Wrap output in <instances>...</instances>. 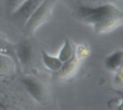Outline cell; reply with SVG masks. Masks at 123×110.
<instances>
[{
    "label": "cell",
    "mask_w": 123,
    "mask_h": 110,
    "mask_svg": "<svg viewBox=\"0 0 123 110\" xmlns=\"http://www.w3.org/2000/svg\"><path fill=\"white\" fill-rule=\"evenodd\" d=\"M77 15L84 22L92 26L99 34L110 32L123 25V12L112 4L94 7L81 6L77 11Z\"/></svg>",
    "instance_id": "1"
},
{
    "label": "cell",
    "mask_w": 123,
    "mask_h": 110,
    "mask_svg": "<svg viewBox=\"0 0 123 110\" xmlns=\"http://www.w3.org/2000/svg\"><path fill=\"white\" fill-rule=\"evenodd\" d=\"M56 0H43L24 25L26 36H32L50 17Z\"/></svg>",
    "instance_id": "2"
},
{
    "label": "cell",
    "mask_w": 123,
    "mask_h": 110,
    "mask_svg": "<svg viewBox=\"0 0 123 110\" xmlns=\"http://www.w3.org/2000/svg\"><path fill=\"white\" fill-rule=\"evenodd\" d=\"M43 0H26L12 14L13 19L19 26H24Z\"/></svg>",
    "instance_id": "3"
},
{
    "label": "cell",
    "mask_w": 123,
    "mask_h": 110,
    "mask_svg": "<svg viewBox=\"0 0 123 110\" xmlns=\"http://www.w3.org/2000/svg\"><path fill=\"white\" fill-rule=\"evenodd\" d=\"M15 54L22 64H29L32 57V48L30 43L27 40L19 42L15 48Z\"/></svg>",
    "instance_id": "4"
},
{
    "label": "cell",
    "mask_w": 123,
    "mask_h": 110,
    "mask_svg": "<svg viewBox=\"0 0 123 110\" xmlns=\"http://www.w3.org/2000/svg\"><path fill=\"white\" fill-rule=\"evenodd\" d=\"M22 83L28 92L37 101H41L44 97V89L40 83L32 78L27 77L22 79Z\"/></svg>",
    "instance_id": "5"
},
{
    "label": "cell",
    "mask_w": 123,
    "mask_h": 110,
    "mask_svg": "<svg viewBox=\"0 0 123 110\" xmlns=\"http://www.w3.org/2000/svg\"><path fill=\"white\" fill-rule=\"evenodd\" d=\"M41 55L43 63L48 69L53 71H58L61 68L63 63L59 60L58 58L49 55L44 50H41Z\"/></svg>",
    "instance_id": "6"
},
{
    "label": "cell",
    "mask_w": 123,
    "mask_h": 110,
    "mask_svg": "<svg viewBox=\"0 0 123 110\" xmlns=\"http://www.w3.org/2000/svg\"><path fill=\"white\" fill-rule=\"evenodd\" d=\"M123 61V51L117 50L111 55H110L106 60V66L108 68L111 70L117 69Z\"/></svg>",
    "instance_id": "7"
},
{
    "label": "cell",
    "mask_w": 123,
    "mask_h": 110,
    "mask_svg": "<svg viewBox=\"0 0 123 110\" xmlns=\"http://www.w3.org/2000/svg\"><path fill=\"white\" fill-rule=\"evenodd\" d=\"M74 55V50L72 47V44L68 40H66L64 43L61 48V50L58 55L59 60L63 63L68 61Z\"/></svg>",
    "instance_id": "8"
},
{
    "label": "cell",
    "mask_w": 123,
    "mask_h": 110,
    "mask_svg": "<svg viewBox=\"0 0 123 110\" xmlns=\"http://www.w3.org/2000/svg\"><path fill=\"white\" fill-rule=\"evenodd\" d=\"M13 67V62L8 55L0 53V73L5 74L11 72Z\"/></svg>",
    "instance_id": "9"
},
{
    "label": "cell",
    "mask_w": 123,
    "mask_h": 110,
    "mask_svg": "<svg viewBox=\"0 0 123 110\" xmlns=\"http://www.w3.org/2000/svg\"><path fill=\"white\" fill-rule=\"evenodd\" d=\"M13 50L12 45L0 35V53L8 55Z\"/></svg>",
    "instance_id": "10"
},
{
    "label": "cell",
    "mask_w": 123,
    "mask_h": 110,
    "mask_svg": "<svg viewBox=\"0 0 123 110\" xmlns=\"http://www.w3.org/2000/svg\"><path fill=\"white\" fill-rule=\"evenodd\" d=\"M26 0H6V6L8 11L13 13Z\"/></svg>",
    "instance_id": "11"
},
{
    "label": "cell",
    "mask_w": 123,
    "mask_h": 110,
    "mask_svg": "<svg viewBox=\"0 0 123 110\" xmlns=\"http://www.w3.org/2000/svg\"><path fill=\"white\" fill-rule=\"evenodd\" d=\"M113 1H114V0H113Z\"/></svg>",
    "instance_id": "12"
}]
</instances>
